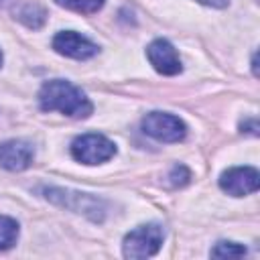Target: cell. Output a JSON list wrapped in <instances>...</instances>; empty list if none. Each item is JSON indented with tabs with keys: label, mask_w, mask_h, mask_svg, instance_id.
Masks as SVG:
<instances>
[{
	"label": "cell",
	"mask_w": 260,
	"mask_h": 260,
	"mask_svg": "<svg viewBox=\"0 0 260 260\" xmlns=\"http://www.w3.org/2000/svg\"><path fill=\"white\" fill-rule=\"evenodd\" d=\"M16 18L22 22V24H26L28 28H41L43 24H45V18H47V14H45V10H43V6H39V4H24L18 12H16Z\"/></svg>",
	"instance_id": "30bf717a"
},
{
	"label": "cell",
	"mask_w": 260,
	"mask_h": 260,
	"mask_svg": "<svg viewBox=\"0 0 260 260\" xmlns=\"http://www.w3.org/2000/svg\"><path fill=\"white\" fill-rule=\"evenodd\" d=\"M116 154V144L102 134H81L71 142V156L81 165H102Z\"/></svg>",
	"instance_id": "277c9868"
},
{
	"label": "cell",
	"mask_w": 260,
	"mask_h": 260,
	"mask_svg": "<svg viewBox=\"0 0 260 260\" xmlns=\"http://www.w3.org/2000/svg\"><path fill=\"white\" fill-rule=\"evenodd\" d=\"M39 106L43 112H61L69 118H87L93 110L89 98L65 79H51L39 91Z\"/></svg>",
	"instance_id": "6da1fadb"
},
{
	"label": "cell",
	"mask_w": 260,
	"mask_h": 260,
	"mask_svg": "<svg viewBox=\"0 0 260 260\" xmlns=\"http://www.w3.org/2000/svg\"><path fill=\"white\" fill-rule=\"evenodd\" d=\"M165 240V232L158 223H144L128 232L122 240V254L130 260H142L154 256Z\"/></svg>",
	"instance_id": "3957f363"
},
{
	"label": "cell",
	"mask_w": 260,
	"mask_h": 260,
	"mask_svg": "<svg viewBox=\"0 0 260 260\" xmlns=\"http://www.w3.org/2000/svg\"><path fill=\"white\" fill-rule=\"evenodd\" d=\"M55 2L63 8L79 12V14H95L106 4V0H55Z\"/></svg>",
	"instance_id": "7c38bea8"
},
{
	"label": "cell",
	"mask_w": 260,
	"mask_h": 260,
	"mask_svg": "<svg viewBox=\"0 0 260 260\" xmlns=\"http://www.w3.org/2000/svg\"><path fill=\"white\" fill-rule=\"evenodd\" d=\"M0 65H2V53H0Z\"/></svg>",
	"instance_id": "2e32d148"
},
{
	"label": "cell",
	"mask_w": 260,
	"mask_h": 260,
	"mask_svg": "<svg viewBox=\"0 0 260 260\" xmlns=\"http://www.w3.org/2000/svg\"><path fill=\"white\" fill-rule=\"evenodd\" d=\"M146 57L160 75H177L183 69L177 49L167 39H154L146 49Z\"/></svg>",
	"instance_id": "ba28073f"
},
{
	"label": "cell",
	"mask_w": 260,
	"mask_h": 260,
	"mask_svg": "<svg viewBox=\"0 0 260 260\" xmlns=\"http://www.w3.org/2000/svg\"><path fill=\"white\" fill-rule=\"evenodd\" d=\"M142 130L158 142H181L187 134V126L179 116L167 112H150L142 118Z\"/></svg>",
	"instance_id": "5b68a950"
},
{
	"label": "cell",
	"mask_w": 260,
	"mask_h": 260,
	"mask_svg": "<svg viewBox=\"0 0 260 260\" xmlns=\"http://www.w3.org/2000/svg\"><path fill=\"white\" fill-rule=\"evenodd\" d=\"M53 49L69 59H89L98 53V45L75 30H61L53 37Z\"/></svg>",
	"instance_id": "52a82bcc"
},
{
	"label": "cell",
	"mask_w": 260,
	"mask_h": 260,
	"mask_svg": "<svg viewBox=\"0 0 260 260\" xmlns=\"http://www.w3.org/2000/svg\"><path fill=\"white\" fill-rule=\"evenodd\" d=\"M18 240V223L8 215H0V252L12 248Z\"/></svg>",
	"instance_id": "8fae6325"
},
{
	"label": "cell",
	"mask_w": 260,
	"mask_h": 260,
	"mask_svg": "<svg viewBox=\"0 0 260 260\" xmlns=\"http://www.w3.org/2000/svg\"><path fill=\"white\" fill-rule=\"evenodd\" d=\"M197 2L207 4V6H213V8H223V6H228L230 0H197Z\"/></svg>",
	"instance_id": "9a60e30c"
},
{
	"label": "cell",
	"mask_w": 260,
	"mask_h": 260,
	"mask_svg": "<svg viewBox=\"0 0 260 260\" xmlns=\"http://www.w3.org/2000/svg\"><path fill=\"white\" fill-rule=\"evenodd\" d=\"M35 150L24 140H6L0 144V167L6 171H24L32 165Z\"/></svg>",
	"instance_id": "9c48e42d"
},
{
	"label": "cell",
	"mask_w": 260,
	"mask_h": 260,
	"mask_svg": "<svg viewBox=\"0 0 260 260\" xmlns=\"http://www.w3.org/2000/svg\"><path fill=\"white\" fill-rule=\"evenodd\" d=\"M246 252L248 250L242 244H236V242H217L211 248L213 258H240V256H246Z\"/></svg>",
	"instance_id": "4fadbf2b"
},
{
	"label": "cell",
	"mask_w": 260,
	"mask_h": 260,
	"mask_svg": "<svg viewBox=\"0 0 260 260\" xmlns=\"http://www.w3.org/2000/svg\"><path fill=\"white\" fill-rule=\"evenodd\" d=\"M169 179H171V185H173V187H183L185 183H189L191 173H189L187 167H183V165H175L173 171H171V175H169Z\"/></svg>",
	"instance_id": "5bb4252c"
},
{
	"label": "cell",
	"mask_w": 260,
	"mask_h": 260,
	"mask_svg": "<svg viewBox=\"0 0 260 260\" xmlns=\"http://www.w3.org/2000/svg\"><path fill=\"white\" fill-rule=\"evenodd\" d=\"M43 195L51 203H55L59 207H65L73 213H83L85 217H89L93 221H102L104 215H106L104 201L89 195V193H77V191H69V189L47 187V189H43Z\"/></svg>",
	"instance_id": "7a4b0ae2"
},
{
	"label": "cell",
	"mask_w": 260,
	"mask_h": 260,
	"mask_svg": "<svg viewBox=\"0 0 260 260\" xmlns=\"http://www.w3.org/2000/svg\"><path fill=\"white\" fill-rule=\"evenodd\" d=\"M219 187L232 197H244L258 191L260 175L254 167H232L219 175Z\"/></svg>",
	"instance_id": "8992f818"
}]
</instances>
